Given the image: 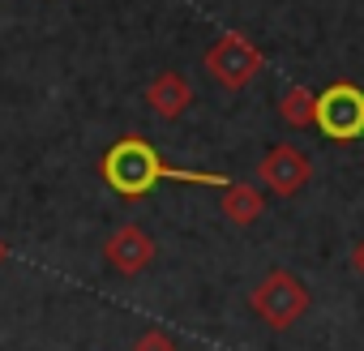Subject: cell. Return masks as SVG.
Masks as SVG:
<instances>
[{"label": "cell", "mask_w": 364, "mask_h": 351, "mask_svg": "<svg viewBox=\"0 0 364 351\" xmlns=\"http://www.w3.org/2000/svg\"><path fill=\"white\" fill-rule=\"evenodd\" d=\"M99 171H103L107 189H116L120 198H146L159 180L215 185V189H228V185H232L223 171H180V167H167V163L159 158V150H154L146 137H120V141L103 154Z\"/></svg>", "instance_id": "obj_1"}, {"label": "cell", "mask_w": 364, "mask_h": 351, "mask_svg": "<svg viewBox=\"0 0 364 351\" xmlns=\"http://www.w3.org/2000/svg\"><path fill=\"white\" fill-rule=\"evenodd\" d=\"M253 313L270 325V330H291L304 313H309V287L291 274V270H270L253 296H249Z\"/></svg>", "instance_id": "obj_2"}, {"label": "cell", "mask_w": 364, "mask_h": 351, "mask_svg": "<svg viewBox=\"0 0 364 351\" xmlns=\"http://www.w3.org/2000/svg\"><path fill=\"white\" fill-rule=\"evenodd\" d=\"M262 69H266V56H262L257 43L245 39V35H219V39L206 48V73H210L223 90H245Z\"/></svg>", "instance_id": "obj_3"}, {"label": "cell", "mask_w": 364, "mask_h": 351, "mask_svg": "<svg viewBox=\"0 0 364 351\" xmlns=\"http://www.w3.org/2000/svg\"><path fill=\"white\" fill-rule=\"evenodd\" d=\"M313 124L334 137V141H355L364 137V90L355 82H330L317 94V116Z\"/></svg>", "instance_id": "obj_4"}, {"label": "cell", "mask_w": 364, "mask_h": 351, "mask_svg": "<svg viewBox=\"0 0 364 351\" xmlns=\"http://www.w3.org/2000/svg\"><path fill=\"white\" fill-rule=\"evenodd\" d=\"M257 180H262L274 198H296V193L309 189V180H313V163H309V154H304L300 146L279 141V146H270V150L257 158Z\"/></svg>", "instance_id": "obj_5"}, {"label": "cell", "mask_w": 364, "mask_h": 351, "mask_svg": "<svg viewBox=\"0 0 364 351\" xmlns=\"http://www.w3.org/2000/svg\"><path fill=\"white\" fill-rule=\"evenodd\" d=\"M154 257H159L154 236H150L146 227H137V223H120V227L103 240V261H107L116 274H124V279L150 270Z\"/></svg>", "instance_id": "obj_6"}, {"label": "cell", "mask_w": 364, "mask_h": 351, "mask_svg": "<svg viewBox=\"0 0 364 351\" xmlns=\"http://www.w3.org/2000/svg\"><path fill=\"white\" fill-rule=\"evenodd\" d=\"M146 107H150L154 116H163V120H180V116L193 107V82H189L185 73H176V69L159 73V77L146 86Z\"/></svg>", "instance_id": "obj_7"}, {"label": "cell", "mask_w": 364, "mask_h": 351, "mask_svg": "<svg viewBox=\"0 0 364 351\" xmlns=\"http://www.w3.org/2000/svg\"><path fill=\"white\" fill-rule=\"evenodd\" d=\"M219 210H223L228 223H236V227H253V223L266 215V198H262V189L232 180V185L223 189V198H219Z\"/></svg>", "instance_id": "obj_8"}, {"label": "cell", "mask_w": 364, "mask_h": 351, "mask_svg": "<svg viewBox=\"0 0 364 351\" xmlns=\"http://www.w3.org/2000/svg\"><path fill=\"white\" fill-rule=\"evenodd\" d=\"M317 116V94L309 86H291L283 99H279V120L291 124V129H309Z\"/></svg>", "instance_id": "obj_9"}, {"label": "cell", "mask_w": 364, "mask_h": 351, "mask_svg": "<svg viewBox=\"0 0 364 351\" xmlns=\"http://www.w3.org/2000/svg\"><path fill=\"white\" fill-rule=\"evenodd\" d=\"M133 351H180V347H176V338L167 330H141L133 338Z\"/></svg>", "instance_id": "obj_10"}, {"label": "cell", "mask_w": 364, "mask_h": 351, "mask_svg": "<svg viewBox=\"0 0 364 351\" xmlns=\"http://www.w3.org/2000/svg\"><path fill=\"white\" fill-rule=\"evenodd\" d=\"M351 266H355V270H360V279H364V240L355 244V253H351Z\"/></svg>", "instance_id": "obj_11"}, {"label": "cell", "mask_w": 364, "mask_h": 351, "mask_svg": "<svg viewBox=\"0 0 364 351\" xmlns=\"http://www.w3.org/2000/svg\"><path fill=\"white\" fill-rule=\"evenodd\" d=\"M5 257H9V244H5V240H0V266H5Z\"/></svg>", "instance_id": "obj_12"}]
</instances>
